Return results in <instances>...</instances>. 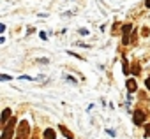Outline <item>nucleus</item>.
Returning <instances> with one entry per match:
<instances>
[{
  "label": "nucleus",
  "mask_w": 150,
  "mask_h": 139,
  "mask_svg": "<svg viewBox=\"0 0 150 139\" xmlns=\"http://www.w3.org/2000/svg\"><path fill=\"white\" fill-rule=\"evenodd\" d=\"M145 120H146V113L145 111H141V109H136L134 111V116H132V121H134V125H141V123H145Z\"/></svg>",
  "instance_id": "20e7f679"
},
{
  "label": "nucleus",
  "mask_w": 150,
  "mask_h": 139,
  "mask_svg": "<svg viewBox=\"0 0 150 139\" xmlns=\"http://www.w3.org/2000/svg\"><path fill=\"white\" fill-rule=\"evenodd\" d=\"M9 118H11V109H9V107H6V109H4V113H2V127L7 123V120H9Z\"/></svg>",
  "instance_id": "423d86ee"
},
{
  "label": "nucleus",
  "mask_w": 150,
  "mask_h": 139,
  "mask_svg": "<svg viewBox=\"0 0 150 139\" xmlns=\"http://www.w3.org/2000/svg\"><path fill=\"white\" fill-rule=\"evenodd\" d=\"M42 137H44V139H57V134H55L53 128H46L44 134H42Z\"/></svg>",
  "instance_id": "39448f33"
},
{
  "label": "nucleus",
  "mask_w": 150,
  "mask_h": 139,
  "mask_svg": "<svg viewBox=\"0 0 150 139\" xmlns=\"http://www.w3.org/2000/svg\"><path fill=\"white\" fill-rule=\"evenodd\" d=\"M148 34H150V28L145 27V28H143V35H148Z\"/></svg>",
  "instance_id": "ddd939ff"
},
{
  "label": "nucleus",
  "mask_w": 150,
  "mask_h": 139,
  "mask_svg": "<svg viewBox=\"0 0 150 139\" xmlns=\"http://www.w3.org/2000/svg\"><path fill=\"white\" fill-rule=\"evenodd\" d=\"M131 30H132V25H131V23L122 25V44H124V46H127V44H129V35H131Z\"/></svg>",
  "instance_id": "7ed1b4c3"
},
{
  "label": "nucleus",
  "mask_w": 150,
  "mask_h": 139,
  "mask_svg": "<svg viewBox=\"0 0 150 139\" xmlns=\"http://www.w3.org/2000/svg\"><path fill=\"white\" fill-rule=\"evenodd\" d=\"M80 34H81V35H88V30H87V28H81Z\"/></svg>",
  "instance_id": "9b49d317"
},
{
  "label": "nucleus",
  "mask_w": 150,
  "mask_h": 139,
  "mask_svg": "<svg viewBox=\"0 0 150 139\" xmlns=\"http://www.w3.org/2000/svg\"><path fill=\"white\" fill-rule=\"evenodd\" d=\"M131 72H132V74H139V62H138V60L132 63V69H131Z\"/></svg>",
  "instance_id": "1a4fd4ad"
},
{
  "label": "nucleus",
  "mask_w": 150,
  "mask_h": 139,
  "mask_svg": "<svg viewBox=\"0 0 150 139\" xmlns=\"http://www.w3.org/2000/svg\"><path fill=\"white\" fill-rule=\"evenodd\" d=\"M14 125H16V116H13L6 125H4V134H2V139H11L13 134H14Z\"/></svg>",
  "instance_id": "f257e3e1"
},
{
  "label": "nucleus",
  "mask_w": 150,
  "mask_h": 139,
  "mask_svg": "<svg viewBox=\"0 0 150 139\" xmlns=\"http://www.w3.org/2000/svg\"><path fill=\"white\" fill-rule=\"evenodd\" d=\"M145 135L150 137V125H146V130H145Z\"/></svg>",
  "instance_id": "f8f14e48"
},
{
  "label": "nucleus",
  "mask_w": 150,
  "mask_h": 139,
  "mask_svg": "<svg viewBox=\"0 0 150 139\" xmlns=\"http://www.w3.org/2000/svg\"><path fill=\"white\" fill-rule=\"evenodd\" d=\"M28 134H30V125H28L27 120H23V121L20 123V127H18V135H16V139H28Z\"/></svg>",
  "instance_id": "f03ea898"
},
{
  "label": "nucleus",
  "mask_w": 150,
  "mask_h": 139,
  "mask_svg": "<svg viewBox=\"0 0 150 139\" xmlns=\"http://www.w3.org/2000/svg\"><path fill=\"white\" fill-rule=\"evenodd\" d=\"M58 128H60V132H62V134H64V135H65L67 139H72V132H69V130H67V128H65L64 125H60Z\"/></svg>",
  "instance_id": "6e6552de"
},
{
  "label": "nucleus",
  "mask_w": 150,
  "mask_h": 139,
  "mask_svg": "<svg viewBox=\"0 0 150 139\" xmlns=\"http://www.w3.org/2000/svg\"><path fill=\"white\" fill-rule=\"evenodd\" d=\"M32 139H39V132H35V134H34V137H32Z\"/></svg>",
  "instance_id": "dca6fc26"
},
{
  "label": "nucleus",
  "mask_w": 150,
  "mask_h": 139,
  "mask_svg": "<svg viewBox=\"0 0 150 139\" xmlns=\"http://www.w3.org/2000/svg\"><path fill=\"white\" fill-rule=\"evenodd\" d=\"M127 90H129V93L136 92V81L134 79H127Z\"/></svg>",
  "instance_id": "0eeeda50"
},
{
  "label": "nucleus",
  "mask_w": 150,
  "mask_h": 139,
  "mask_svg": "<svg viewBox=\"0 0 150 139\" xmlns=\"http://www.w3.org/2000/svg\"><path fill=\"white\" fill-rule=\"evenodd\" d=\"M145 85H146V88H148V90H150V78H148V79H146V81H145Z\"/></svg>",
  "instance_id": "4468645a"
},
{
  "label": "nucleus",
  "mask_w": 150,
  "mask_h": 139,
  "mask_svg": "<svg viewBox=\"0 0 150 139\" xmlns=\"http://www.w3.org/2000/svg\"><path fill=\"white\" fill-rule=\"evenodd\" d=\"M0 78H2V81H9V79H11V76H7V74H2Z\"/></svg>",
  "instance_id": "9d476101"
},
{
  "label": "nucleus",
  "mask_w": 150,
  "mask_h": 139,
  "mask_svg": "<svg viewBox=\"0 0 150 139\" xmlns=\"http://www.w3.org/2000/svg\"><path fill=\"white\" fill-rule=\"evenodd\" d=\"M145 6H146V7L150 9V0H145Z\"/></svg>",
  "instance_id": "2eb2a0df"
}]
</instances>
